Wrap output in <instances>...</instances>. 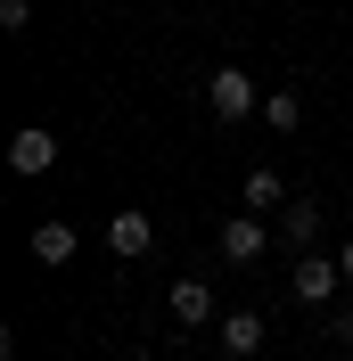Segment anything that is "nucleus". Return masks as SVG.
I'll return each mask as SVG.
<instances>
[{"instance_id": "obj_13", "label": "nucleus", "mask_w": 353, "mask_h": 361, "mask_svg": "<svg viewBox=\"0 0 353 361\" xmlns=\"http://www.w3.org/2000/svg\"><path fill=\"white\" fill-rule=\"evenodd\" d=\"M329 337H337V345H353V304H337V312H329Z\"/></svg>"}, {"instance_id": "obj_1", "label": "nucleus", "mask_w": 353, "mask_h": 361, "mask_svg": "<svg viewBox=\"0 0 353 361\" xmlns=\"http://www.w3.org/2000/svg\"><path fill=\"white\" fill-rule=\"evenodd\" d=\"M205 107H214V123H246V115H263V90L246 82V66H214L205 74Z\"/></svg>"}, {"instance_id": "obj_4", "label": "nucleus", "mask_w": 353, "mask_h": 361, "mask_svg": "<svg viewBox=\"0 0 353 361\" xmlns=\"http://www.w3.org/2000/svg\"><path fill=\"white\" fill-rule=\"evenodd\" d=\"M107 255L115 263H148L156 255V222L148 214H107Z\"/></svg>"}, {"instance_id": "obj_3", "label": "nucleus", "mask_w": 353, "mask_h": 361, "mask_svg": "<svg viewBox=\"0 0 353 361\" xmlns=\"http://www.w3.org/2000/svg\"><path fill=\"white\" fill-rule=\"evenodd\" d=\"M271 238H280L271 222H255V214H230L214 247H222V263H263V255H271Z\"/></svg>"}, {"instance_id": "obj_12", "label": "nucleus", "mask_w": 353, "mask_h": 361, "mask_svg": "<svg viewBox=\"0 0 353 361\" xmlns=\"http://www.w3.org/2000/svg\"><path fill=\"white\" fill-rule=\"evenodd\" d=\"M33 25V0H0V33H25Z\"/></svg>"}, {"instance_id": "obj_9", "label": "nucleus", "mask_w": 353, "mask_h": 361, "mask_svg": "<svg viewBox=\"0 0 353 361\" xmlns=\"http://www.w3.org/2000/svg\"><path fill=\"white\" fill-rule=\"evenodd\" d=\"M312 238H321V205H312V197H296V205H280V247H296V255H304Z\"/></svg>"}, {"instance_id": "obj_10", "label": "nucleus", "mask_w": 353, "mask_h": 361, "mask_svg": "<svg viewBox=\"0 0 353 361\" xmlns=\"http://www.w3.org/2000/svg\"><path fill=\"white\" fill-rule=\"evenodd\" d=\"M287 205V180L271 173V164H255V173H246V214H280Z\"/></svg>"}, {"instance_id": "obj_8", "label": "nucleus", "mask_w": 353, "mask_h": 361, "mask_svg": "<svg viewBox=\"0 0 353 361\" xmlns=\"http://www.w3.org/2000/svg\"><path fill=\"white\" fill-rule=\"evenodd\" d=\"M25 247H33V263H74V247H83V238H74V222H33V238H25Z\"/></svg>"}, {"instance_id": "obj_2", "label": "nucleus", "mask_w": 353, "mask_h": 361, "mask_svg": "<svg viewBox=\"0 0 353 361\" xmlns=\"http://www.w3.org/2000/svg\"><path fill=\"white\" fill-rule=\"evenodd\" d=\"M337 288H345V263H329V255H296V271H287V295L304 304V312H321V304H337Z\"/></svg>"}, {"instance_id": "obj_11", "label": "nucleus", "mask_w": 353, "mask_h": 361, "mask_svg": "<svg viewBox=\"0 0 353 361\" xmlns=\"http://www.w3.org/2000/svg\"><path fill=\"white\" fill-rule=\"evenodd\" d=\"M263 123H271V132H296V123H304V99H296V90H271V99H263Z\"/></svg>"}, {"instance_id": "obj_7", "label": "nucleus", "mask_w": 353, "mask_h": 361, "mask_svg": "<svg viewBox=\"0 0 353 361\" xmlns=\"http://www.w3.org/2000/svg\"><path fill=\"white\" fill-rule=\"evenodd\" d=\"M164 312L181 320V329H214V288H205V279H173V295H164Z\"/></svg>"}, {"instance_id": "obj_6", "label": "nucleus", "mask_w": 353, "mask_h": 361, "mask_svg": "<svg viewBox=\"0 0 353 361\" xmlns=\"http://www.w3.org/2000/svg\"><path fill=\"white\" fill-rule=\"evenodd\" d=\"M214 337H222V353H230V361H255V353L271 345V329H263V312H222Z\"/></svg>"}, {"instance_id": "obj_5", "label": "nucleus", "mask_w": 353, "mask_h": 361, "mask_svg": "<svg viewBox=\"0 0 353 361\" xmlns=\"http://www.w3.org/2000/svg\"><path fill=\"white\" fill-rule=\"evenodd\" d=\"M49 164H58V140H49L42 123H25V132L8 140V173H17V180H42Z\"/></svg>"}, {"instance_id": "obj_14", "label": "nucleus", "mask_w": 353, "mask_h": 361, "mask_svg": "<svg viewBox=\"0 0 353 361\" xmlns=\"http://www.w3.org/2000/svg\"><path fill=\"white\" fill-rule=\"evenodd\" d=\"M337 263H345V279H353V238H345V247H337Z\"/></svg>"}]
</instances>
